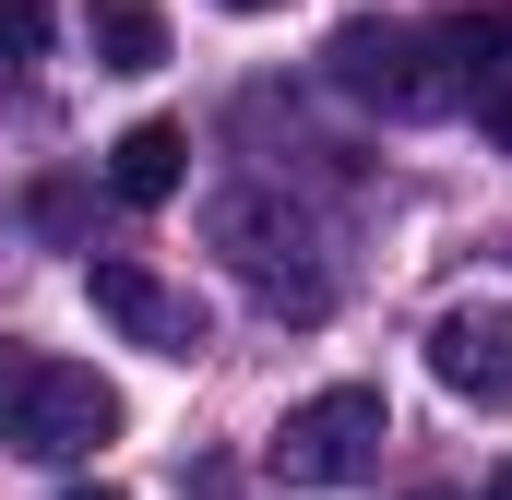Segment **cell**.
Instances as JSON below:
<instances>
[{
  "instance_id": "6da1fadb",
  "label": "cell",
  "mask_w": 512,
  "mask_h": 500,
  "mask_svg": "<svg viewBox=\"0 0 512 500\" xmlns=\"http://www.w3.org/2000/svg\"><path fill=\"white\" fill-rule=\"evenodd\" d=\"M120 441V381L72 370L48 346H0V453L24 465H84Z\"/></svg>"
},
{
  "instance_id": "7a4b0ae2",
  "label": "cell",
  "mask_w": 512,
  "mask_h": 500,
  "mask_svg": "<svg viewBox=\"0 0 512 500\" xmlns=\"http://www.w3.org/2000/svg\"><path fill=\"white\" fill-rule=\"evenodd\" d=\"M334 84L382 120H441L465 108V60H453V24H346L334 36Z\"/></svg>"
},
{
  "instance_id": "3957f363",
  "label": "cell",
  "mask_w": 512,
  "mask_h": 500,
  "mask_svg": "<svg viewBox=\"0 0 512 500\" xmlns=\"http://www.w3.org/2000/svg\"><path fill=\"white\" fill-rule=\"evenodd\" d=\"M393 417L370 381H334V393H310V405H286L274 417V477L286 489H358L370 465H382Z\"/></svg>"
},
{
  "instance_id": "277c9868",
  "label": "cell",
  "mask_w": 512,
  "mask_h": 500,
  "mask_svg": "<svg viewBox=\"0 0 512 500\" xmlns=\"http://www.w3.org/2000/svg\"><path fill=\"white\" fill-rule=\"evenodd\" d=\"M84 298H96V322L143 346V358H203V298L191 286H167V274H143V262H84Z\"/></svg>"
},
{
  "instance_id": "5b68a950",
  "label": "cell",
  "mask_w": 512,
  "mask_h": 500,
  "mask_svg": "<svg viewBox=\"0 0 512 500\" xmlns=\"http://www.w3.org/2000/svg\"><path fill=\"white\" fill-rule=\"evenodd\" d=\"M429 381L453 405H512V298H453L429 322Z\"/></svg>"
},
{
  "instance_id": "8992f818",
  "label": "cell",
  "mask_w": 512,
  "mask_h": 500,
  "mask_svg": "<svg viewBox=\"0 0 512 500\" xmlns=\"http://www.w3.org/2000/svg\"><path fill=\"white\" fill-rule=\"evenodd\" d=\"M453 60H465V108L512 155V12H453Z\"/></svg>"
},
{
  "instance_id": "52a82bcc",
  "label": "cell",
  "mask_w": 512,
  "mask_h": 500,
  "mask_svg": "<svg viewBox=\"0 0 512 500\" xmlns=\"http://www.w3.org/2000/svg\"><path fill=\"white\" fill-rule=\"evenodd\" d=\"M179 179H191V131H179V120H131L120 143H108V191H120L131 215L179 203Z\"/></svg>"
},
{
  "instance_id": "ba28073f",
  "label": "cell",
  "mask_w": 512,
  "mask_h": 500,
  "mask_svg": "<svg viewBox=\"0 0 512 500\" xmlns=\"http://www.w3.org/2000/svg\"><path fill=\"white\" fill-rule=\"evenodd\" d=\"M84 36H96V72H167V12L155 0H84Z\"/></svg>"
},
{
  "instance_id": "9c48e42d",
  "label": "cell",
  "mask_w": 512,
  "mask_h": 500,
  "mask_svg": "<svg viewBox=\"0 0 512 500\" xmlns=\"http://www.w3.org/2000/svg\"><path fill=\"white\" fill-rule=\"evenodd\" d=\"M48 60V0H0V84Z\"/></svg>"
},
{
  "instance_id": "30bf717a",
  "label": "cell",
  "mask_w": 512,
  "mask_h": 500,
  "mask_svg": "<svg viewBox=\"0 0 512 500\" xmlns=\"http://www.w3.org/2000/svg\"><path fill=\"white\" fill-rule=\"evenodd\" d=\"M60 500H131V489H96V477H72V489H60Z\"/></svg>"
},
{
  "instance_id": "8fae6325",
  "label": "cell",
  "mask_w": 512,
  "mask_h": 500,
  "mask_svg": "<svg viewBox=\"0 0 512 500\" xmlns=\"http://www.w3.org/2000/svg\"><path fill=\"white\" fill-rule=\"evenodd\" d=\"M477 500H512V453H501V465H489V489H477Z\"/></svg>"
},
{
  "instance_id": "7c38bea8",
  "label": "cell",
  "mask_w": 512,
  "mask_h": 500,
  "mask_svg": "<svg viewBox=\"0 0 512 500\" xmlns=\"http://www.w3.org/2000/svg\"><path fill=\"white\" fill-rule=\"evenodd\" d=\"M227 12H286V0H227Z\"/></svg>"
}]
</instances>
